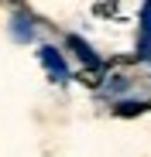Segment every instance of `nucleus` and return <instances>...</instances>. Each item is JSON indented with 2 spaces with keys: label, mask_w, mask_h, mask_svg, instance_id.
<instances>
[{
  "label": "nucleus",
  "mask_w": 151,
  "mask_h": 157,
  "mask_svg": "<svg viewBox=\"0 0 151 157\" xmlns=\"http://www.w3.org/2000/svg\"><path fill=\"white\" fill-rule=\"evenodd\" d=\"M41 62H45V68L52 72L55 78H65V75H69V68H65V58L59 55L55 48H41Z\"/></svg>",
  "instance_id": "1"
},
{
  "label": "nucleus",
  "mask_w": 151,
  "mask_h": 157,
  "mask_svg": "<svg viewBox=\"0 0 151 157\" xmlns=\"http://www.w3.org/2000/svg\"><path fill=\"white\" fill-rule=\"evenodd\" d=\"M10 28H14L17 41H28V38H31V21H28V14H24V10H17V14H14Z\"/></svg>",
  "instance_id": "2"
},
{
  "label": "nucleus",
  "mask_w": 151,
  "mask_h": 157,
  "mask_svg": "<svg viewBox=\"0 0 151 157\" xmlns=\"http://www.w3.org/2000/svg\"><path fill=\"white\" fill-rule=\"evenodd\" d=\"M69 44H72V48H76V51H79V55H83V58H86V62H89V65H100V58H96V55H93V48H86V44H83V41H79V38H69Z\"/></svg>",
  "instance_id": "3"
},
{
  "label": "nucleus",
  "mask_w": 151,
  "mask_h": 157,
  "mask_svg": "<svg viewBox=\"0 0 151 157\" xmlns=\"http://www.w3.org/2000/svg\"><path fill=\"white\" fill-rule=\"evenodd\" d=\"M141 28H144V41H151V4L141 7Z\"/></svg>",
  "instance_id": "4"
},
{
  "label": "nucleus",
  "mask_w": 151,
  "mask_h": 157,
  "mask_svg": "<svg viewBox=\"0 0 151 157\" xmlns=\"http://www.w3.org/2000/svg\"><path fill=\"white\" fill-rule=\"evenodd\" d=\"M141 106H137V102H124V106H120V113H137Z\"/></svg>",
  "instance_id": "5"
}]
</instances>
